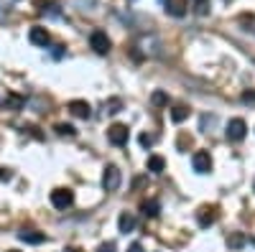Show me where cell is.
<instances>
[{
	"label": "cell",
	"mask_w": 255,
	"mask_h": 252,
	"mask_svg": "<svg viewBox=\"0 0 255 252\" xmlns=\"http://www.w3.org/2000/svg\"><path fill=\"white\" fill-rule=\"evenodd\" d=\"M227 242H230V247H232V250H240L248 240H245V235H243V232H235V235H230V240H227Z\"/></svg>",
	"instance_id": "e0dca14e"
},
{
	"label": "cell",
	"mask_w": 255,
	"mask_h": 252,
	"mask_svg": "<svg viewBox=\"0 0 255 252\" xmlns=\"http://www.w3.org/2000/svg\"><path fill=\"white\" fill-rule=\"evenodd\" d=\"M227 140H232V143H238V140H243L245 138V133H248V125H245V120L243 117H232L230 122H227Z\"/></svg>",
	"instance_id": "7a4b0ae2"
},
{
	"label": "cell",
	"mask_w": 255,
	"mask_h": 252,
	"mask_svg": "<svg viewBox=\"0 0 255 252\" xmlns=\"http://www.w3.org/2000/svg\"><path fill=\"white\" fill-rule=\"evenodd\" d=\"M69 112L74 117H82V120H87L92 115V107H90V102H84V99H72L69 102Z\"/></svg>",
	"instance_id": "ba28073f"
},
{
	"label": "cell",
	"mask_w": 255,
	"mask_h": 252,
	"mask_svg": "<svg viewBox=\"0 0 255 252\" xmlns=\"http://www.w3.org/2000/svg\"><path fill=\"white\" fill-rule=\"evenodd\" d=\"M97 252H115V242H105V245H100Z\"/></svg>",
	"instance_id": "603a6c76"
},
{
	"label": "cell",
	"mask_w": 255,
	"mask_h": 252,
	"mask_svg": "<svg viewBox=\"0 0 255 252\" xmlns=\"http://www.w3.org/2000/svg\"><path fill=\"white\" fill-rule=\"evenodd\" d=\"M186 117H189V110L184 107V104H176V107L171 110V120L174 122H184Z\"/></svg>",
	"instance_id": "2e32d148"
},
{
	"label": "cell",
	"mask_w": 255,
	"mask_h": 252,
	"mask_svg": "<svg viewBox=\"0 0 255 252\" xmlns=\"http://www.w3.org/2000/svg\"><path fill=\"white\" fill-rule=\"evenodd\" d=\"M138 140H140V145H143V148H151V145L156 143V138H153V135H148V133H143Z\"/></svg>",
	"instance_id": "44dd1931"
},
{
	"label": "cell",
	"mask_w": 255,
	"mask_h": 252,
	"mask_svg": "<svg viewBox=\"0 0 255 252\" xmlns=\"http://www.w3.org/2000/svg\"><path fill=\"white\" fill-rule=\"evenodd\" d=\"M8 252H18V250H8Z\"/></svg>",
	"instance_id": "83f0119b"
},
{
	"label": "cell",
	"mask_w": 255,
	"mask_h": 252,
	"mask_svg": "<svg viewBox=\"0 0 255 252\" xmlns=\"http://www.w3.org/2000/svg\"><path fill=\"white\" fill-rule=\"evenodd\" d=\"M128 252H143V245L135 242V245H130V250H128Z\"/></svg>",
	"instance_id": "484cf974"
},
{
	"label": "cell",
	"mask_w": 255,
	"mask_h": 252,
	"mask_svg": "<svg viewBox=\"0 0 255 252\" xmlns=\"http://www.w3.org/2000/svg\"><path fill=\"white\" fill-rule=\"evenodd\" d=\"M145 168L151 173H163V168H166V161L161 158V156H151L148 158V163H145Z\"/></svg>",
	"instance_id": "5bb4252c"
},
{
	"label": "cell",
	"mask_w": 255,
	"mask_h": 252,
	"mask_svg": "<svg viewBox=\"0 0 255 252\" xmlns=\"http://www.w3.org/2000/svg\"><path fill=\"white\" fill-rule=\"evenodd\" d=\"M120 110H123V99H120V97H113V99L105 102V112H108V115H115V112H120Z\"/></svg>",
	"instance_id": "9a60e30c"
},
{
	"label": "cell",
	"mask_w": 255,
	"mask_h": 252,
	"mask_svg": "<svg viewBox=\"0 0 255 252\" xmlns=\"http://www.w3.org/2000/svg\"><path fill=\"white\" fill-rule=\"evenodd\" d=\"M151 99H153V104H158V107L168 104V94H166V92H153V94H151Z\"/></svg>",
	"instance_id": "ffe728a7"
},
{
	"label": "cell",
	"mask_w": 255,
	"mask_h": 252,
	"mask_svg": "<svg viewBox=\"0 0 255 252\" xmlns=\"http://www.w3.org/2000/svg\"><path fill=\"white\" fill-rule=\"evenodd\" d=\"M186 8H189V0H166V13L174 18H181Z\"/></svg>",
	"instance_id": "30bf717a"
},
{
	"label": "cell",
	"mask_w": 255,
	"mask_h": 252,
	"mask_svg": "<svg viewBox=\"0 0 255 252\" xmlns=\"http://www.w3.org/2000/svg\"><path fill=\"white\" fill-rule=\"evenodd\" d=\"M191 166H194L197 173H209L212 171V158L207 151H197L194 156H191Z\"/></svg>",
	"instance_id": "5b68a950"
},
{
	"label": "cell",
	"mask_w": 255,
	"mask_h": 252,
	"mask_svg": "<svg viewBox=\"0 0 255 252\" xmlns=\"http://www.w3.org/2000/svg\"><path fill=\"white\" fill-rule=\"evenodd\" d=\"M28 38H31L33 46H46V44H49V31L41 28V26H33V28L28 31Z\"/></svg>",
	"instance_id": "8fae6325"
},
{
	"label": "cell",
	"mask_w": 255,
	"mask_h": 252,
	"mask_svg": "<svg viewBox=\"0 0 255 252\" xmlns=\"http://www.w3.org/2000/svg\"><path fill=\"white\" fill-rule=\"evenodd\" d=\"M90 44H92V49L97 54H108L110 51V38H108V33H105V31H92Z\"/></svg>",
	"instance_id": "52a82bcc"
},
{
	"label": "cell",
	"mask_w": 255,
	"mask_h": 252,
	"mask_svg": "<svg viewBox=\"0 0 255 252\" xmlns=\"http://www.w3.org/2000/svg\"><path fill=\"white\" fill-rule=\"evenodd\" d=\"M10 171H8V168H0V178H3V181H10Z\"/></svg>",
	"instance_id": "d4e9b609"
},
{
	"label": "cell",
	"mask_w": 255,
	"mask_h": 252,
	"mask_svg": "<svg viewBox=\"0 0 255 252\" xmlns=\"http://www.w3.org/2000/svg\"><path fill=\"white\" fill-rule=\"evenodd\" d=\"M51 204L64 212V209H69L74 204V194L69 191V188H54L51 191Z\"/></svg>",
	"instance_id": "3957f363"
},
{
	"label": "cell",
	"mask_w": 255,
	"mask_h": 252,
	"mask_svg": "<svg viewBox=\"0 0 255 252\" xmlns=\"http://www.w3.org/2000/svg\"><path fill=\"white\" fill-rule=\"evenodd\" d=\"M120 168L118 166H105V173H102V188L105 191H118L120 188Z\"/></svg>",
	"instance_id": "6da1fadb"
},
{
	"label": "cell",
	"mask_w": 255,
	"mask_h": 252,
	"mask_svg": "<svg viewBox=\"0 0 255 252\" xmlns=\"http://www.w3.org/2000/svg\"><path fill=\"white\" fill-rule=\"evenodd\" d=\"M18 240L26 242V245H41V242H46V235L44 232H36V229H20Z\"/></svg>",
	"instance_id": "9c48e42d"
},
{
	"label": "cell",
	"mask_w": 255,
	"mask_h": 252,
	"mask_svg": "<svg viewBox=\"0 0 255 252\" xmlns=\"http://www.w3.org/2000/svg\"><path fill=\"white\" fill-rule=\"evenodd\" d=\"M56 133H59V135H67V138H74V135H77V130L72 128V125H67V122H59V125H56Z\"/></svg>",
	"instance_id": "ac0fdd59"
},
{
	"label": "cell",
	"mask_w": 255,
	"mask_h": 252,
	"mask_svg": "<svg viewBox=\"0 0 255 252\" xmlns=\"http://www.w3.org/2000/svg\"><path fill=\"white\" fill-rule=\"evenodd\" d=\"M67 252H77V250H67Z\"/></svg>",
	"instance_id": "4316f807"
},
{
	"label": "cell",
	"mask_w": 255,
	"mask_h": 252,
	"mask_svg": "<svg viewBox=\"0 0 255 252\" xmlns=\"http://www.w3.org/2000/svg\"><path fill=\"white\" fill-rule=\"evenodd\" d=\"M245 104H255V89H250V92H245L243 97H240Z\"/></svg>",
	"instance_id": "7402d4cb"
},
{
	"label": "cell",
	"mask_w": 255,
	"mask_h": 252,
	"mask_svg": "<svg viewBox=\"0 0 255 252\" xmlns=\"http://www.w3.org/2000/svg\"><path fill=\"white\" fill-rule=\"evenodd\" d=\"M135 214L133 212H123L120 214V219H118V229H120V232L123 235H128V232H133V229H135Z\"/></svg>",
	"instance_id": "7c38bea8"
},
{
	"label": "cell",
	"mask_w": 255,
	"mask_h": 252,
	"mask_svg": "<svg viewBox=\"0 0 255 252\" xmlns=\"http://www.w3.org/2000/svg\"><path fill=\"white\" fill-rule=\"evenodd\" d=\"M186 145H191V138L181 135V138H179V151H186Z\"/></svg>",
	"instance_id": "cb8c5ba5"
},
{
	"label": "cell",
	"mask_w": 255,
	"mask_h": 252,
	"mask_svg": "<svg viewBox=\"0 0 255 252\" xmlns=\"http://www.w3.org/2000/svg\"><path fill=\"white\" fill-rule=\"evenodd\" d=\"M140 212H143V217H158V212H161V204L156 201V199H151V201H143L140 204Z\"/></svg>",
	"instance_id": "4fadbf2b"
},
{
	"label": "cell",
	"mask_w": 255,
	"mask_h": 252,
	"mask_svg": "<svg viewBox=\"0 0 255 252\" xmlns=\"http://www.w3.org/2000/svg\"><path fill=\"white\" fill-rule=\"evenodd\" d=\"M128 138H130V133H128L125 125H113V128L108 130V140L113 145H118V148H123V145L128 143Z\"/></svg>",
	"instance_id": "8992f818"
},
{
	"label": "cell",
	"mask_w": 255,
	"mask_h": 252,
	"mask_svg": "<svg viewBox=\"0 0 255 252\" xmlns=\"http://www.w3.org/2000/svg\"><path fill=\"white\" fill-rule=\"evenodd\" d=\"M253 188H255V183H253Z\"/></svg>",
	"instance_id": "f1b7e54d"
},
{
	"label": "cell",
	"mask_w": 255,
	"mask_h": 252,
	"mask_svg": "<svg viewBox=\"0 0 255 252\" xmlns=\"http://www.w3.org/2000/svg\"><path fill=\"white\" fill-rule=\"evenodd\" d=\"M217 217H220L217 206H199V212H197V222H199V227H202V229L212 227V224L217 222Z\"/></svg>",
	"instance_id": "277c9868"
},
{
	"label": "cell",
	"mask_w": 255,
	"mask_h": 252,
	"mask_svg": "<svg viewBox=\"0 0 255 252\" xmlns=\"http://www.w3.org/2000/svg\"><path fill=\"white\" fill-rule=\"evenodd\" d=\"M209 8H212V3H209V0H197V3H194V10H197V15H207V13H209Z\"/></svg>",
	"instance_id": "d6986e66"
}]
</instances>
